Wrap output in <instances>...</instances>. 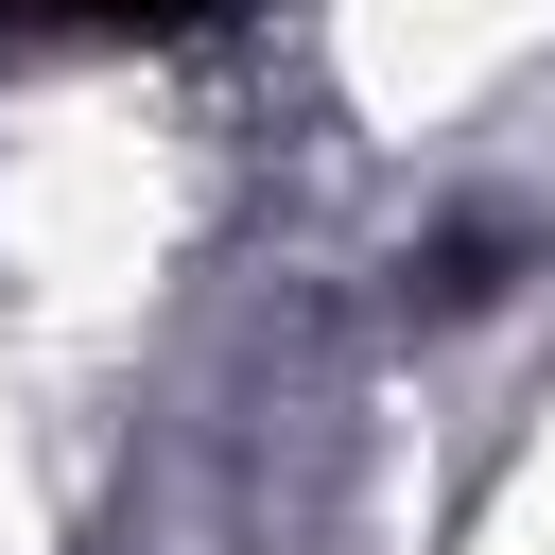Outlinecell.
<instances>
[{"label":"cell","instance_id":"obj_1","mask_svg":"<svg viewBox=\"0 0 555 555\" xmlns=\"http://www.w3.org/2000/svg\"><path fill=\"white\" fill-rule=\"evenodd\" d=\"M208 0H0V35H191Z\"/></svg>","mask_w":555,"mask_h":555}]
</instances>
